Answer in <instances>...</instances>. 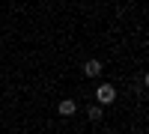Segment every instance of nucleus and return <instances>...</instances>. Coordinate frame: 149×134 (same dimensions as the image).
<instances>
[{"label":"nucleus","mask_w":149,"mask_h":134,"mask_svg":"<svg viewBox=\"0 0 149 134\" xmlns=\"http://www.w3.org/2000/svg\"><path fill=\"white\" fill-rule=\"evenodd\" d=\"M90 119H102V107H90Z\"/></svg>","instance_id":"4"},{"label":"nucleus","mask_w":149,"mask_h":134,"mask_svg":"<svg viewBox=\"0 0 149 134\" xmlns=\"http://www.w3.org/2000/svg\"><path fill=\"white\" fill-rule=\"evenodd\" d=\"M98 72H102V63H98V60H90V63L84 66V75H90V78H95Z\"/></svg>","instance_id":"2"},{"label":"nucleus","mask_w":149,"mask_h":134,"mask_svg":"<svg viewBox=\"0 0 149 134\" xmlns=\"http://www.w3.org/2000/svg\"><path fill=\"white\" fill-rule=\"evenodd\" d=\"M74 107H78V104H74L72 99H63V101H60V113H63V116H72Z\"/></svg>","instance_id":"3"},{"label":"nucleus","mask_w":149,"mask_h":134,"mask_svg":"<svg viewBox=\"0 0 149 134\" xmlns=\"http://www.w3.org/2000/svg\"><path fill=\"white\" fill-rule=\"evenodd\" d=\"M95 95H98V101H102V104H110V101L116 99V90L110 87V83H102V87H98V92H95Z\"/></svg>","instance_id":"1"}]
</instances>
